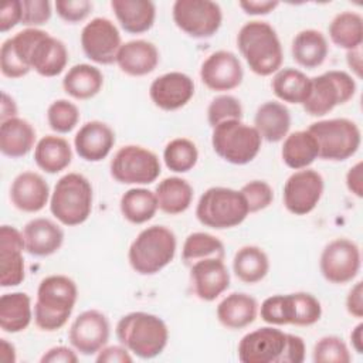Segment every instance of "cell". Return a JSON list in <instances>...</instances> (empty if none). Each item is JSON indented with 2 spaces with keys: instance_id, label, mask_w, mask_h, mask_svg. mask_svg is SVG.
<instances>
[{
  "instance_id": "19",
  "label": "cell",
  "mask_w": 363,
  "mask_h": 363,
  "mask_svg": "<svg viewBox=\"0 0 363 363\" xmlns=\"http://www.w3.org/2000/svg\"><path fill=\"white\" fill-rule=\"evenodd\" d=\"M194 95L193 79L179 71L166 72L153 79L149 88L152 102L163 111H177L189 104Z\"/></svg>"
},
{
  "instance_id": "30",
  "label": "cell",
  "mask_w": 363,
  "mask_h": 363,
  "mask_svg": "<svg viewBox=\"0 0 363 363\" xmlns=\"http://www.w3.org/2000/svg\"><path fill=\"white\" fill-rule=\"evenodd\" d=\"M291 52L298 65L308 69L318 68L325 62L328 57V40L319 30H302L294 37Z\"/></svg>"
},
{
  "instance_id": "2",
  "label": "cell",
  "mask_w": 363,
  "mask_h": 363,
  "mask_svg": "<svg viewBox=\"0 0 363 363\" xmlns=\"http://www.w3.org/2000/svg\"><path fill=\"white\" fill-rule=\"evenodd\" d=\"M237 47L254 74L268 77L281 69L282 45L269 23L259 20L245 23L237 34Z\"/></svg>"
},
{
  "instance_id": "1",
  "label": "cell",
  "mask_w": 363,
  "mask_h": 363,
  "mask_svg": "<svg viewBox=\"0 0 363 363\" xmlns=\"http://www.w3.org/2000/svg\"><path fill=\"white\" fill-rule=\"evenodd\" d=\"M78 299L77 284L55 274L41 279L34 303V322L44 332L60 330L69 319Z\"/></svg>"
},
{
  "instance_id": "27",
  "label": "cell",
  "mask_w": 363,
  "mask_h": 363,
  "mask_svg": "<svg viewBox=\"0 0 363 363\" xmlns=\"http://www.w3.org/2000/svg\"><path fill=\"white\" fill-rule=\"evenodd\" d=\"M254 128L261 139L277 143L285 139L291 128L289 109L277 101H267L258 106L254 116Z\"/></svg>"
},
{
  "instance_id": "53",
  "label": "cell",
  "mask_w": 363,
  "mask_h": 363,
  "mask_svg": "<svg viewBox=\"0 0 363 363\" xmlns=\"http://www.w3.org/2000/svg\"><path fill=\"white\" fill-rule=\"evenodd\" d=\"M77 350L68 346H54L48 349L40 359L41 363H77Z\"/></svg>"
},
{
  "instance_id": "52",
  "label": "cell",
  "mask_w": 363,
  "mask_h": 363,
  "mask_svg": "<svg viewBox=\"0 0 363 363\" xmlns=\"http://www.w3.org/2000/svg\"><path fill=\"white\" fill-rule=\"evenodd\" d=\"M133 357L123 345L105 346L96 353L98 363H130Z\"/></svg>"
},
{
  "instance_id": "60",
  "label": "cell",
  "mask_w": 363,
  "mask_h": 363,
  "mask_svg": "<svg viewBox=\"0 0 363 363\" xmlns=\"http://www.w3.org/2000/svg\"><path fill=\"white\" fill-rule=\"evenodd\" d=\"M350 342L356 353H363V323H357L354 329L350 332Z\"/></svg>"
},
{
  "instance_id": "7",
  "label": "cell",
  "mask_w": 363,
  "mask_h": 363,
  "mask_svg": "<svg viewBox=\"0 0 363 363\" xmlns=\"http://www.w3.org/2000/svg\"><path fill=\"white\" fill-rule=\"evenodd\" d=\"M306 130L315 138L319 149L318 157L323 160H346L360 147V129L353 121L346 118L318 121L311 123Z\"/></svg>"
},
{
  "instance_id": "26",
  "label": "cell",
  "mask_w": 363,
  "mask_h": 363,
  "mask_svg": "<svg viewBox=\"0 0 363 363\" xmlns=\"http://www.w3.org/2000/svg\"><path fill=\"white\" fill-rule=\"evenodd\" d=\"M111 7L121 27L129 34L149 31L156 18V6L149 0H112Z\"/></svg>"
},
{
  "instance_id": "13",
  "label": "cell",
  "mask_w": 363,
  "mask_h": 363,
  "mask_svg": "<svg viewBox=\"0 0 363 363\" xmlns=\"http://www.w3.org/2000/svg\"><path fill=\"white\" fill-rule=\"evenodd\" d=\"M286 346L288 333L271 325L244 335L237 352L242 363H285Z\"/></svg>"
},
{
  "instance_id": "12",
  "label": "cell",
  "mask_w": 363,
  "mask_h": 363,
  "mask_svg": "<svg viewBox=\"0 0 363 363\" xmlns=\"http://www.w3.org/2000/svg\"><path fill=\"white\" fill-rule=\"evenodd\" d=\"M362 265L359 245L349 238H335L325 245L319 258V269L323 278L336 285L352 282Z\"/></svg>"
},
{
  "instance_id": "35",
  "label": "cell",
  "mask_w": 363,
  "mask_h": 363,
  "mask_svg": "<svg viewBox=\"0 0 363 363\" xmlns=\"http://www.w3.org/2000/svg\"><path fill=\"white\" fill-rule=\"evenodd\" d=\"M318 143L308 130H296L285 136L281 157L289 169H306L318 159Z\"/></svg>"
},
{
  "instance_id": "49",
  "label": "cell",
  "mask_w": 363,
  "mask_h": 363,
  "mask_svg": "<svg viewBox=\"0 0 363 363\" xmlns=\"http://www.w3.org/2000/svg\"><path fill=\"white\" fill-rule=\"evenodd\" d=\"M54 6L60 18L71 24L84 21L92 10L89 0H57Z\"/></svg>"
},
{
  "instance_id": "14",
  "label": "cell",
  "mask_w": 363,
  "mask_h": 363,
  "mask_svg": "<svg viewBox=\"0 0 363 363\" xmlns=\"http://www.w3.org/2000/svg\"><path fill=\"white\" fill-rule=\"evenodd\" d=\"M323 189L325 182L320 173L309 167L296 170L284 184V206L291 214L306 216L313 211L320 201Z\"/></svg>"
},
{
  "instance_id": "31",
  "label": "cell",
  "mask_w": 363,
  "mask_h": 363,
  "mask_svg": "<svg viewBox=\"0 0 363 363\" xmlns=\"http://www.w3.org/2000/svg\"><path fill=\"white\" fill-rule=\"evenodd\" d=\"M72 149L67 139L55 135L43 136L34 147V162L45 173L55 174L71 164Z\"/></svg>"
},
{
  "instance_id": "40",
  "label": "cell",
  "mask_w": 363,
  "mask_h": 363,
  "mask_svg": "<svg viewBox=\"0 0 363 363\" xmlns=\"http://www.w3.org/2000/svg\"><path fill=\"white\" fill-rule=\"evenodd\" d=\"M224 244L213 234L196 231L186 237L182 248V259L184 265L191 267L194 262L206 258L224 259Z\"/></svg>"
},
{
  "instance_id": "51",
  "label": "cell",
  "mask_w": 363,
  "mask_h": 363,
  "mask_svg": "<svg viewBox=\"0 0 363 363\" xmlns=\"http://www.w3.org/2000/svg\"><path fill=\"white\" fill-rule=\"evenodd\" d=\"M21 0H9L0 9V31L7 33L21 23Z\"/></svg>"
},
{
  "instance_id": "54",
  "label": "cell",
  "mask_w": 363,
  "mask_h": 363,
  "mask_svg": "<svg viewBox=\"0 0 363 363\" xmlns=\"http://www.w3.org/2000/svg\"><path fill=\"white\" fill-rule=\"evenodd\" d=\"M346 311L353 318H363V282H356L346 296Z\"/></svg>"
},
{
  "instance_id": "10",
  "label": "cell",
  "mask_w": 363,
  "mask_h": 363,
  "mask_svg": "<svg viewBox=\"0 0 363 363\" xmlns=\"http://www.w3.org/2000/svg\"><path fill=\"white\" fill-rule=\"evenodd\" d=\"M111 176L122 184H150L160 172V162L156 153L139 146L126 145L116 150L109 164Z\"/></svg>"
},
{
  "instance_id": "58",
  "label": "cell",
  "mask_w": 363,
  "mask_h": 363,
  "mask_svg": "<svg viewBox=\"0 0 363 363\" xmlns=\"http://www.w3.org/2000/svg\"><path fill=\"white\" fill-rule=\"evenodd\" d=\"M346 62L349 68L356 74V77L360 78L362 77V50L356 48V50L347 51Z\"/></svg>"
},
{
  "instance_id": "36",
  "label": "cell",
  "mask_w": 363,
  "mask_h": 363,
  "mask_svg": "<svg viewBox=\"0 0 363 363\" xmlns=\"http://www.w3.org/2000/svg\"><path fill=\"white\" fill-rule=\"evenodd\" d=\"M233 271L241 282L257 284L267 277L269 271V258L262 248L257 245H244L234 255Z\"/></svg>"
},
{
  "instance_id": "48",
  "label": "cell",
  "mask_w": 363,
  "mask_h": 363,
  "mask_svg": "<svg viewBox=\"0 0 363 363\" xmlns=\"http://www.w3.org/2000/svg\"><path fill=\"white\" fill-rule=\"evenodd\" d=\"M21 24L27 28H37L48 23L52 14L48 0H21Z\"/></svg>"
},
{
  "instance_id": "22",
  "label": "cell",
  "mask_w": 363,
  "mask_h": 363,
  "mask_svg": "<svg viewBox=\"0 0 363 363\" xmlns=\"http://www.w3.org/2000/svg\"><path fill=\"white\" fill-rule=\"evenodd\" d=\"M28 62L41 77H57L68 64V50L61 40L43 30L31 47Z\"/></svg>"
},
{
  "instance_id": "9",
  "label": "cell",
  "mask_w": 363,
  "mask_h": 363,
  "mask_svg": "<svg viewBox=\"0 0 363 363\" xmlns=\"http://www.w3.org/2000/svg\"><path fill=\"white\" fill-rule=\"evenodd\" d=\"M356 89L352 75L340 69H330L311 78L309 95L302 106L311 116H325L337 105L349 102Z\"/></svg>"
},
{
  "instance_id": "56",
  "label": "cell",
  "mask_w": 363,
  "mask_h": 363,
  "mask_svg": "<svg viewBox=\"0 0 363 363\" xmlns=\"http://www.w3.org/2000/svg\"><path fill=\"white\" fill-rule=\"evenodd\" d=\"M346 187L356 197H363V163L357 162L346 173Z\"/></svg>"
},
{
  "instance_id": "59",
  "label": "cell",
  "mask_w": 363,
  "mask_h": 363,
  "mask_svg": "<svg viewBox=\"0 0 363 363\" xmlns=\"http://www.w3.org/2000/svg\"><path fill=\"white\" fill-rule=\"evenodd\" d=\"M16 359L14 345L7 342V339H0V360L3 363H14Z\"/></svg>"
},
{
  "instance_id": "42",
  "label": "cell",
  "mask_w": 363,
  "mask_h": 363,
  "mask_svg": "<svg viewBox=\"0 0 363 363\" xmlns=\"http://www.w3.org/2000/svg\"><path fill=\"white\" fill-rule=\"evenodd\" d=\"M47 122L54 132L69 133L79 122V109L68 99H57L47 109Z\"/></svg>"
},
{
  "instance_id": "33",
  "label": "cell",
  "mask_w": 363,
  "mask_h": 363,
  "mask_svg": "<svg viewBox=\"0 0 363 363\" xmlns=\"http://www.w3.org/2000/svg\"><path fill=\"white\" fill-rule=\"evenodd\" d=\"M104 85V75L99 68L91 64H77L71 67L62 78V88L74 99L94 98Z\"/></svg>"
},
{
  "instance_id": "21",
  "label": "cell",
  "mask_w": 363,
  "mask_h": 363,
  "mask_svg": "<svg viewBox=\"0 0 363 363\" xmlns=\"http://www.w3.org/2000/svg\"><path fill=\"white\" fill-rule=\"evenodd\" d=\"M50 197L48 183L35 172H23L11 182L10 200L20 211L38 213L45 207Z\"/></svg>"
},
{
  "instance_id": "50",
  "label": "cell",
  "mask_w": 363,
  "mask_h": 363,
  "mask_svg": "<svg viewBox=\"0 0 363 363\" xmlns=\"http://www.w3.org/2000/svg\"><path fill=\"white\" fill-rule=\"evenodd\" d=\"M0 69L4 77L11 79L21 78L31 71L16 57L7 41H4L0 48Z\"/></svg>"
},
{
  "instance_id": "15",
  "label": "cell",
  "mask_w": 363,
  "mask_h": 363,
  "mask_svg": "<svg viewBox=\"0 0 363 363\" xmlns=\"http://www.w3.org/2000/svg\"><path fill=\"white\" fill-rule=\"evenodd\" d=\"M81 47L91 61L102 65L113 64L122 47L121 33L109 18L95 17L81 31Z\"/></svg>"
},
{
  "instance_id": "8",
  "label": "cell",
  "mask_w": 363,
  "mask_h": 363,
  "mask_svg": "<svg viewBox=\"0 0 363 363\" xmlns=\"http://www.w3.org/2000/svg\"><path fill=\"white\" fill-rule=\"evenodd\" d=\"M262 139L254 126L242 121H225L213 128L211 145L217 156L231 164H247L261 150Z\"/></svg>"
},
{
  "instance_id": "24",
  "label": "cell",
  "mask_w": 363,
  "mask_h": 363,
  "mask_svg": "<svg viewBox=\"0 0 363 363\" xmlns=\"http://www.w3.org/2000/svg\"><path fill=\"white\" fill-rule=\"evenodd\" d=\"M26 251L34 257H50L64 242L62 228L50 218L38 217L30 220L23 228Z\"/></svg>"
},
{
  "instance_id": "16",
  "label": "cell",
  "mask_w": 363,
  "mask_h": 363,
  "mask_svg": "<svg viewBox=\"0 0 363 363\" xmlns=\"http://www.w3.org/2000/svg\"><path fill=\"white\" fill-rule=\"evenodd\" d=\"M111 335L108 318L96 309L81 312L71 323L68 339L71 346L84 356L96 354L106 346Z\"/></svg>"
},
{
  "instance_id": "44",
  "label": "cell",
  "mask_w": 363,
  "mask_h": 363,
  "mask_svg": "<svg viewBox=\"0 0 363 363\" xmlns=\"http://www.w3.org/2000/svg\"><path fill=\"white\" fill-rule=\"evenodd\" d=\"M312 360L315 363H349L352 356L342 337L329 335L315 343Z\"/></svg>"
},
{
  "instance_id": "32",
  "label": "cell",
  "mask_w": 363,
  "mask_h": 363,
  "mask_svg": "<svg viewBox=\"0 0 363 363\" xmlns=\"http://www.w3.org/2000/svg\"><path fill=\"white\" fill-rule=\"evenodd\" d=\"M33 319L31 298L26 292L3 294L0 298V328L7 333H18Z\"/></svg>"
},
{
  "instance_id": "34",
  "label": "cell",
  "mask_w": 363,
  "mask_h": 363,
  "mask_svg": "<svg viewBox=\"0 0 363 363\" xmlns=\"http://www.w3.org/2000/svg\"><path fill=\"white\" fill-rule=\"evenodd\" d=\"M193 193L191 184L177 176L163 179L155 190L159 210L170 216L184 213L193 201Z\"/></svg>"
},
{
  "instance_id": "57",
  "label": "cell",
  "mask_w": 363,
  "mask_h": 363,
  "mask_svg": "<svg viewBox=\"0 0 363 363\" xmlns=\"http://www.w3.org/2000/svg\"><path fill=\"white\" fill-rule=\"evenodd\" d=\"M17 104L16 101L7 94V92H1V112H0V121L4 122L7 119L16 118L17 116Z\"/></svg>"
},
{
  "instance_id": "17",
  "label": "cell",
  "mask_w": 363,
  "mask_h": 363,
  "mask_svg": "<svg viewBox=\"0 0 363 363\" xmlns=\"http://www.w3.org/2000/svg\"><path fill=\"white\" fill-rule=\"evenodd\" d=\"M244 69L240 58L227 50L211 52L201 64L200 79L211 91H231L241 85Z\"/></svg>"
},
{
  "instance_id": "25",
  "label": "cell",
  "mask_w": 363,
  "mask_h": 363,
  "mask_svg": "<svg viewBox=\"0 0 363 363\" xmlns=\"http://www.w3.org/2000/svg\"><path fill=\"white\" fill-rule=\"evenodd\" d=\"M116 64L130 77H143L153 72L159 64V51L147 40H130L118 51Z\"/></svg>"
},
{
  "instance_id": "23",
  "label": "cell",
  "mask_w": 363,
  "mask_h": 363,
  "mask_svg": "<svg viewBox=\"0 0 363 363\" xmlns=\"http://www.w3.org/2000/svg\"><path fill=\"white\" fill-rule=\"evenodd\" d=\"M115 140V132L109 125L101 121H89L77 132L74 147L81 159L101 162L111 153Z\"/></svg>"
},
{
  "instance_id": "39",
  "label": "cell",
  "mask_w": 363,
  "mask_h": 363,
  "mask_svg": "<svg viewBox=\"0 0 363 363\" xmlns=\"http://www.w3.org/2000/svg\"><path fill=\"white\" fill-rule=\"evenodd\" d=\"M119 208L123 218L129 223L143 224L155 217L159 207L155 191L143 187H133L122 194Z\"/></svg>"
},
{
  "instance_id": "38",
  "label": "cell",
  "mask_w": 363,
  "mask_h": 363,
  "mask_svg": "<svg viewBox=\"0 0 363 363\" xmlns=\"http://www.w3.org/2000/svg\"><path fill=\"white\" fill-rule=\"evenodd\" d=\"M329 37L339 48L352 51L362 47L363 18L356 11L337 13L329 24Z\"/></svg>"
},
{
  "instance_id": "6",
  "label": "cell",
  "mask_w": 363,
  "mask_h": 363,
  "mask_svg": "<svg viewBox=\"0 0 363 363\" xmlns=\"http://www.w3.org/2000/svg\"><path fill=\"white\" fill-rule=\"evenodd\" d=\"M250 214L247 201L240 190L230 187H210L196 206L197 220L210 228L225 230L240 225Z\"/></svg>"
},
{
  "instance_id": "18",
  "label": "cell",
  "mask_w": 363,
  "mask_h": 363,
  "mask_svg": "<svg viewBox=\"0 0 363 363\" xmlns=\"http://www.w3.org/2000/svg\"><path fill=\"white\" fill-rule=\"evenodd\" d=\"M26 251L23 233L13 225L0 227V284L3 288L17 286L24 281Z\"/></svg>"
},
{
  "instance_id": "29",
  "label": "cell",
  "mask_w": 363,
  "mask_h": 363,
  "mask_svg": "<svg viewBox=\"0 0 363 363\" xmlns=\"http://www.w3.org/2000/svg\"><path fill=\"white\" fill-rule=\"evenodd\" d=\"M35 143V129L23 118H11L0 123V150L4 156L18 159L31 152Z\"/></svg>"
},
{
  "instance_id": "20",
  "label": "cell",
  "mask_w": 363,
  "mask_h": 363,
  "mask_svg": "<svg viewBox=\"0 0 363 363\" xmlns=\"http://www.w3.org/2000/svg\"><path fill=\"white\" fill-rule=\"evenodd\" d=\"M190 282L194 295L204 302H211L230 286V272L224 259L206 258L190 267Z\"/></svg>"
},
{
  "instance_id": "11",
  "label": "cell",
  "mask_w": 363,
  "mask_h": 363,
  "mask_svg": "<svg viewBox=\"0 0 363 363\" xmlns=\"http://www.w3.org/2000/svg\"><path fill=\"white\" fill-rule=\"evenodd\" d=\"M174 24L193 38H210L221 27L223 11L211 0H176L172 7Z\"/></svg>"
},
{
  "instance_id": "28",
  "label": "cell",
  "mask_w": 363,
  "mask_h": 363,
  "mask_svg": "<svg viewBox=\"0 0 363 363\" xmlns=\"http://www.w3.org/2000/svg\"><path fill=\"white\" fill-rule=\"evenodd\" d=\"M217 319L227 329L250 326L258 315V302L248 294L233 292L217 305Z\"/></svg>"
},
{
  "instance_id": "4",
  "label": "cell",
  "mask_w": 363,
  "mask_h": 363,
  "mask_svg": "<svg viewBox=\"0 0 363 363\" xmlns=\"http://www.w3.org/2000/svg\"><path fill=\"white\" fill-rule=\"evenodd\" d=\"M177 240L164 225L143 228L130 242L128 259L132 269L140 275H155L166 268L174 258Z\"/></svg>"
},
{
  "instance_id": "37",
  "label": "cell",
  "mask_w": 363,
  "mask_h": 363,
  "mask_svg": "<svg viewBox=\"0 0 363 363\" xmlns=\"http://www.w3.org/2000/svg\"><path fill=\"white\" fill-rule=\"evenodd\" d=\"M271 88L278 99L302 105L309 95L311 78L296 68H281L275 72Z\"/></svg>"
},
{
  "instance_id": "41",
  "label": "cell",
  "mask_w": 363,
  "mask_h": 363,
  "mask_svg": "<svg viewBox=\"0 0 363 363\" xmlns=\"http://www.w3.org/2000/svg\"><path fill=\"white\" fill-rule=\"evenodd\" d=\"M163 160L169 170L174 173H186L191 170L199 160L197 146L187 138L172 139L163 150Z\"/></svg>"
},
{
  "instance_id": "43",
  "label": "cell",
  "mask_w": 363,
  "mask_h": 363,
  "mask_svg": "<svg viewBox=\"0 0 363 363\" xmlns=\"http://www.w3.org/2000/svg\"><path fill=\"white\" fill-rule=\"evenodd\" d=\"M292 301V325L311 326L322 316V305L316 296L309 292L291 294Z\"/></svg>"
},
{
  "instance_id": "47",
  "label": "cell",
  "mask_w": 363,
  "mask_h": 363,
  "mask_svg": "<svg viewBox=\"0 0 363 363\" xmlns=\"http://www.w3.org/2000/svg\"><path fill=\"white\" fill-rule=\"evenodd\" d=\"M240 191L247 201L250 213H257L269 207L274 200V190L264 180H251L245 183Z\"/></svg>"
},
{
  "instance_id": "5",
  "label": "cell",
  "mask_w": 363,
  "mask_h": 363,
  "mask_svg": "<svg viewBox=\"0 0 363 363\" xmlns=\"http://www.w3.org/2000/svg\"><path fill=\"white\" fill-rule=\"evenodd\" d=\"M94 190L91 182L79 173H67L58 179L50 197L52 216L64 225L85 223L92 211Z\"/></svg>"
},
{
  "instance_id": "55",
  "label": "cell",
  "mask_w": 363,
  "mask_h": 363,
  "mask_svg": "<svg viewBox=\"0 0 363 363\" xmlns=\"http://www.w3.org/2000/svg\"><path fill=\"white\" fill-rule=\"evenodd\" d=\"M238 6L242 9L245 14L250 16H265L274 11L279 3L272 0H241Z\"/></svg>"
},
{
  "instance_id": "45",
  "label": "cell",
  "mask_w": 363,
  "mask_h": 363,
  "mask_svg": "<svg viewBox=\"0 0 363 363\" xmlns=\"http://www.w3.org/2000/svg\"><path fill=\"white\" fill-rule=\"evenodd\" d=\"M261 319L274 326L292 325V301L291 294L272 295L264 299L259 309Z\"/></svg>"
},
{
  "instance_id": "3",
  "label": "cell",
  "mask_w": 363,
  "mask_h": 363,
  "mask_svg": "<svg viewBox=\"0 0 363 363\" xmlns=\"http://www.w3.org/2000/svg\"><path fill=\"white\" fill-rule=\"evenodd\" d=\"M116 337L132 354L140 359L159 356L169 340V329L162 318L147 312L123 315L115 328Z\"/></svg>"
},
{
  "instance_id": "46",
  "label": "cell",
  "mask_w": 363,
  "mask_h": 363,
  "mask_svg": "<svg viewBox=\"0 0 363 363\" xmlns=\"http://www.w3.org/2000/svg\"><path fill=\"white\" fill-rule=\"evenodd\" d=\"M242 119V105L241 102L228 94L217 95L211 99L207 106V121L211 128L223 123L225 121H241Z\"/></svg>"
}]
</instances>
